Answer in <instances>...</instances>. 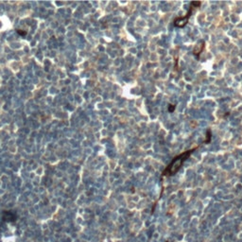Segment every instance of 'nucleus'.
I'll return each instance as SVG.
<instances>
[{
	"label": "nucleus",
	"instance_id": "obj_1",
	"mask_svg": "<svg viewBox=\"0 0 242 242\" xmlns=\"http://www.w3.org/2000/svg\"><path fill=\"white\" fill-rule=\"evenodd\" d=\"M197 148L198 147H195L189 150H185V151H183V153L177 155L176 157H174L172 161L169 163V165L166 167L165 170H164V172H163L164 176H172V175L176 174L178 171L180 170L183 164L185 162V160L193 153L194 150H197Z\"/></svg>",
	"mask_w": 242,
	"mask_h": 242
},
{
	"label": "nucleus",
	"instance_id": "obj_2",
	"mask_svg": "<svg viewBox=\"0 0 242 242\" xmlns=\"http://www.w3.org/2000/svg\"><path fill=\"white\" fill-rule=\"evenodd\" d=\"M194 9L195 8L190 5L189 10H188V11H187V13L185 15V16L177 17L176 19H175L174 20V26L178 27V28H183L185 26H186V24L188 23V20H189V18L191 16V14H192V11H193Z\"/></svg>",
	"mask_w": 242,
	"mask_h": 242
},
{
	"label": "nucleus",
	"instance_id": "obj_3",
	"mask_svg": "<svg viewBox=\"0 0 242 242\" xmlns=\"http://www.w3.org/2000/svg\"><path fill=\"white\" fill-rule=\"evenodd\" d=\"M17 220V215L13 211H4L3 212V220L9 221V222H14Z\"/></svg>",
	"mask_w": 242,
	"mask_h": 242
},
{
	"label": "nucleus",
	"instance_id": "obj_4",
	"mask_svg": "<svg viewBox=\"0 0 242 242\" xmlns=\"http://www.w3.org/2000/svg\"><path fill=\"white\" fill-rule=\"evenodd\" d=\"M204 46H205V43L204 41H201L199 44H197L196 45H195V48L193 49V54L195 56L199 57L201 55V53H202V51H204Z\"/></svg>",
	"mask_w": 242,
	"mask_h": 242
},
{
	"label": "nucleus",
	"instance_id": "obj_5",
	"mask_svg": "<svg viewBox=\"0 0 242 242\" xmlns=\"http://www.w3.org/2000/svg\"><path fill=\"white\" fill-rule=\"evenodd\" d=\"M211 139H212V132L210 130H207V131H206V139L204 140V143L209 144L211 142Z\"/></svg>",
	"mask_w": 242,
	"mask_h": 242
},
{
	"label": "nucleus",
	"instance_id": "obj_6",
	"mask_svg": "<svg viewBox=\"0 0 242 242\" xmlns=\"http://www.w3.org/2000/svg\"><path fill=\"white\" fill-rule=\"evenodd\" d=\"M201 2H200V1H198V2H196V1H193V2H191L190 3V5L192 6V7H194L195 9H196V8H199L201 6Z\"/></svg>",
	"mask_w": 242,
	"mask_h": 242
},
{
	"label": "nucleus",
	"instance_id": "obj_7",
	"mask_svg": "<svg viewBox=\"0 0 242 242\" xmlns=\"http://www.w3.org/2000/svg\"><path fill=\"white\" fill-rule=\"evenodd\" d=\"M175 108H176V107H175V105H172V104H169V111L170 113H172L175 110Z\"/></svg>",
	"mask_w": 242,
	"mask_h": 242
},
{
	"label": "nucleus",
	"instance_id": "obj_8",
	"mask_svg": "<svg viewBox=\"0 0 242 242\" xmlns=\"http://www.w3.org/2000/svg\"><path fill=\"white\" fill-rule=\"evenodd\" d=\"M16 31H17V33H18V34L22 35V36H24V35H26V34H27V32H26V31H22L21 29H17Z\"/></svg>",
	"mask_w": 242,
	"mask_h": 242
}]
</instances>
